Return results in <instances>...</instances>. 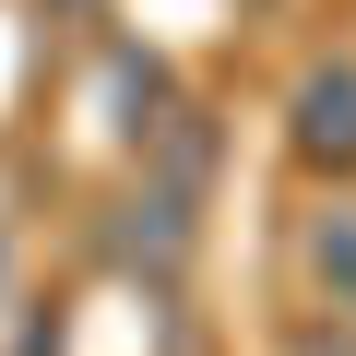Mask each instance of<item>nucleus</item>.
<instances>
[{
    "label": "nucleus",
    "mask_w": 356,
    "mask_h": 356,
    "mask_svg": "<svg viewBox=\"0 0 356 356\" xmlns=\"http://www.w3.org/2000/svg\"><path fill=\"white\" fill-rule=\"evenodd\" d=\"M297 273H309L321 321H344V332H356V191H332V202L297 226Z\"/></svg>",
    "instance_id": "2"
},
{
    "label": "nucleus",
    "mask_w": 356,
    "mask_h": 356,
    "mask_svg": "<svg viewBox=\"0 0 356 356\" xmlns=\"http://www.w3.org/2000/svg\"><path fill=\"white\" fill-rule=\"evenodd\" d=\"M285 356H356V332H344V321H297V332H285Z\"/></svg>",
    "instance_id": "3"
},
{
    "label": "nucleus",
    "mask_w": 356,
    "mask_h": 356,
    "mask_svg": "<svg viewBox=\"0 0 356 356\" xmlns=\"http://www.w3.org/2000/svg\"><path fill=\"white\" fill-rule=\"evenodd\" d=\"M285 154L309 178H356V48H332L285 83Z\"/></svg>",
    "instance_id": "1"
}]
</instances>
